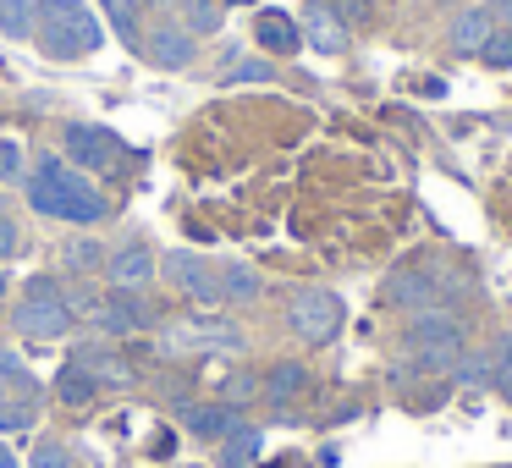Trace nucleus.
Segmentation results:
<instances>
[{
  "instance_id": "obj_37",
  "label": "nucleus",
  "mask_w": 512,
  "mask_h": 468,
  "mask_svg": "<svg viewBox=\"0 0 512 468\" xmlns=\"http://www.w3.org/2000/svg\"><path fill=\"white\" fill-rule=\"evenodd\" d=\"M0 468H17V457H12V452H6V446H0Z\"/></svg>"
},
{
  "instance_id": "obj_17",
  "label": "nucleus",
  "mask_w": 512,
  "mask_h": 468,
  "mask_svg": "<svg viewBox=\"0 0 512 468\" xmlns=\"http://www.w3.org/2000/svg\"><path fill=\"white\" fill-rule=\"evenodd\" d=\"M452 45L468 50V56H479V50L490 45V12H485V6H474V12L457 17V23H452Z\"/></svg>"
},
{
  "instance_id": "obj_11",
  "label": "nucleus",
  "mask_w": 512,
  "mask_h": 468,
  "mask_svg": "<svg viewBox=\"0 0 512 468\" xmlns=\"http://www.w3.org/2000/svg\"><path fill=\"white\" fill-rule=\"evenodd\" d=\"M105 276H111V287L138 292L149 276H155V254H149L144 243H127V248H116V254L105 259Z\"/></svg>"
},
{
  "instance_id": "obj_9",
  "label": "nucleus",
  "mask_w": 512,
  "mask_h": 468,
  "mask_svg": "<svg viewBox=\"0 0 512 468\" xmlns=\"http://www.w3.org/2000/svg\"><path fill=\"white\" fill-rule=\"evenodd\" d=\"M94 325L111 331V336H133V331H144V325H155V309L144 303V292H122V287H116L105 303H94Z\"/></svg>"
},
{
  "instance_id": "obj_32",
  "label": "nucleus",
  "mask_w": 512,
  "mask_h": 468,
  "mask_svg": "<svg viewBox=\"0 0 512 468\" xmlns=\"http://www.w3.org/2000/svg\"><path fill=\"white\" fill-rule=\"evenodd\" d=\"M501 347V369H496V391H501V397H507L512 402V342H496Z\"/></svg>"
},
{
  "instance_id": "obj_24",
  "label": "nucleus",
  "mask_w": 512,
  "mask_h": 468,
  "mask_svg": "<svg viewBox=\"0 0 512 468\" xmlns=\"http://www.w3.org/2000/svg\"><path fill=\"white\" fill-rule=\"evenodd\" d=\"M182 28H188L193 39L215 34V28H221V6H215V0H182Z\"/></svg>"
},
{
  "instance_id": "obj_13",
  "label": "nucleus",
  "mask_w": 512,
  "mask_h": 468,
  "mask_svg": "<svg viewBox=\"0 0 512 468\" xmlns=\"http://www.w3.org/2000/svg\"><path fill=\"white\" fill-rule=\"evenodd\" d=\"M303 34H309V45L320 50V56H342V50H347V28L336 23L331 6H309V17H303Z\"/></svg>"
},
{
  "instance_id": "obj_10",
  "label": "nucleus",
  "mask_w": 512,
  "mask_h": 468,
  "mask_svg": "<svg viewBox=\"0 0 512 468\" xmlns=\"http://www.w3.org/2000/svg\"><path fill=\"white\" fill-rule=\"evenodd\" d=\"M446 292L452 287H446L441 276H430V270H397V276L386 281V298L402 303V309H435Z\"/></svg>"
},
{
  "instance_id": "obj_38",
  "label": "nucleus",
  "mask_w": 512,
  "mask_h": 468,
  "mask_svg": "<svg viewBox=\"0 0 512 468\" xmlns=\"http://www.w3.org/2000/svg\"><path fill=\"white\" fill-rule=\"evenodd\" d=\"M111 6H127V12H138V0H111Z\"/></svg>"
},
{
  "instance_id": "obj_22",
  "label": "nucleus",
  "mask_w": 512,
  "mask_h": 468,
  "mask_svg": "<svg viewBox=\"0 0 512 468\" xmlns=\"http://www.w3.org/2000/svg\"><path fill=\"white\" fill-rule=\"evenodd\" d=\"M0 34L6 39L34 34V0H0Z\"/></svg>"
},
{
  "instance_id": "obj_21",
  "label": "nucleus",
  "mask_w": 512,
  "mask_h": 468,
  "mask_svg": "<svg viewBox=\"0 0 512 468\" xmlns=\"http://www.w3.org/2000/svg\"><path fill=\"white\" fill-rule=\"evenodd\" d=\"M309 386V375H303V364H276L265 375V397L270 402H287V397H298V391Z\"/></svg>"
},
{
  "instance_id": "obj_7",
  "label": "nucleus",
  "mask_w": 512,
  "mask_h": 468,
  "mask_svg": "<svg viewBox=\"0 0 512 468\" xmlns=\"http://www.w3.org/2000/svg\"><path fill=\"white\" fill-rule=\"evenodd\" d=\"M243 347V331L226 320H188L166 331V353H237Z\"/></svg>"
},
{
  "instance_id": "obj_36",
  "label": "nucleus",
  "mask_w": 512,
  "mask_h": 468,
  "mask_svg": "<svg viewBox=\"0 0 512 468\" xmlns=\"http://www.w3.org/2000/svg\"><path fill=\"white\" fill-rule=\"evenodd\" d=\"M490 12H501V17H507V23H512V0H496V6H490Z\"/></svg>"
},
{
  "instance_id": "obj_26",
  "label": "nucleus",
  "mask_w": 512,
  "mask_h": 468,
  "mask_svg": "<svg viewBox=\"0 0 512 468\" xmlns=\"http://www.w3.org/2000/svg\"><path fill=\"white\" fill-rule=\"evenodd\" d=\"M226 83H270V61H237Z\"/></svg>"
},
{
  "instance_id": "obj_3",
  "label": "nucleus",
  "mask_w": 512,
  "mask_h": 468,
  "mask_svg": "<svg viewBox=\"0 0 512 468\" xmlns=\"http://www.w3.org/2000/svg\"><path fill=\"white\" fill-rule=\"evenodd\" d=\"M408 353L419 369H435V375H441V369H457L463 364V331H457L452 314L419 309V320L408 325Z\"/></svg>"
},
{
  "instance_id": "obj_8",
  "label": "nucleus",
  "mask_w": 512,
  "mask_h": 468,
  "mask_svg": "<svg viewBox=\"0 0 512 468\" xmlns=\"http://www.w3.org/2000/svg\"><path fill=\"white\" fill-rule=\"evenodd\" d=\"M67 160L72 166H89V171H116L122 166V138L94 127V122H72L67 127Z\"/></svg>"
},
{
  "instance_id": "obj_35",
  "label": "nucleus",
  "mask_w": 512,
  "mask_h": 468,
  "mask_svg": "<svg viewBox=\"0 0 512 468\" xmlns=\"http://www.w3.org/2000/svg\"><path fill=\"white\" fill-rule=\"evenodd\" d=\"M485 56H490V61H496V67H507V61H512V34H501V39H496V34H490V45H485Z\"/></svg>"
},
{
  "instance_id": "obj_18",
  "label": "nucleus",
  "mask_w": 512,
  "mask_h": 468,
  "mask_svg": "<svg viewBox=\"0 0 512 468\" xmlns=\"http://www.w3.org/2000/svg\"><path fill=\"white\" fill-rule=\"evenodd\" d=\"M259 446H265V435L248 430V424H237V430L221 441V468H248L259 457Z\"/></svg>"
},
{
  "instance_id": "obj_39",
  "label": "nucleus",
  "mask_w": 512,
  "mask_h": 468,
  "mask_svg": "<svg viewBox=\"0 0 512 468\" xmlns=\"http://www.w3.org/2000/svg\"><path fill=\"white\" fill-rule=\"evenodd\" d=\"M0 402H6V380H0Z\"/></svg>"
},
{
  "instance_id": "obj_5",
  "label": "nucleus",
  "mask_w": 512,
  "mask_h": 468,
  "mask_svg": "<svg viewBox=\"0 0 512 468\" xmlns=\"http://www.w3.org/2000/svg\"><path fill=\"white\" fill-rule=\"evenodd\" d=\"M287 320L309 347H325L336 331H342V298L325 292V287H309V292H298V298L287 303Z\"/></svg>"
},
{
  "instance_id": "obj_25",
  "label": "nucleus",
  "mask_w": 512,
  "mask_h": 468,
  "mask_svg": "<svg viewBox=\"0 0 512 468\" xmlns=\"http://www.w3.org/2000/svg\"><path fill=\"white\" fill-rule=\"evenodd\" d=\"M39 408L34 402H0V435H17V430H34Z\"/></svg>"
},
{
  "instance_id": "obj_6",
  "label": "nucleus",
  "mask_w": 512,
  "mask_h": 468,
  "mask_svg": "<svg viewBox=\"0 0 512 468\" xmlns=\"http://www.w3.org/2000/svg\"><path fill=\"white\" fill-rule=\"evenodd\" d=\"M160 276L177 292H188L193 303H221V276H215L199 254H188V248H171V254L160 259Z\"/></svg>"
},
{
  "instance_id": "obj_12",
  "label": "nucleus",
  "mask_w": 512,
  "mask_h": 468,
  "mask_svg": "<svg viewBox=\"0 0 512 468\" xmlns=\"http://www.w3.org/2000/svg\"><path fill=\"white\" fill-rule=\"evenodd\" d=\"M144 50H149L155 67L177 72V67H188V61H193V34H188V28H177V23H160L155 34L144 39Z\"/></svg>"
},
{
  "instance_id": "obj_23",
  "label": "nucleus",
  "mask_w": 512,
  "mask_h": 468,
  "mask_svg": "<svg viewBox=\"0 0 512 468\" xmlns=\"http://www.w3.org/2000/svg\"><path fill=\"white\" fill-rule=\"evenodd\" d=\"M221 298H226V303H254V298H259V276H254L248 265L221 270Z\"/></svg>"
},
{
  "instance_id": "obj_28",
  "label": "nucleus",
  "mask_w": 512,
  "mask_h": 468,
  "mask_svg": "<svg viewBox=\"0 0 512 468\" xmlns=\"http://www.w3.org/2000/svg\"><path fill=\"white\" fill-rule=\"evenodd\" d=\"M72 270H100L105 265V254H100V243H72Z\"/></svg>"
},
{
  "instance_id": "obj_15",
  "label": "nucleus",
  "mask_w": 512,
  "mask_h": 468,
  "mask_svg": "<svg viewBox=\"0 0 512 468\" xmlns=\"http://www.w3.org/2000/svg\"><path fill=\"white\" fill-rule=\"evenodd\" d=\"M72 364H78L83 375L94 380V386H133V369H127L116 353H105V347H83Z\"/></svg>"
},
{
  "instance_id": "obj_27",
  "label": "nucleus",
  "mask_w": 512,
  "mask_h": 468,
  "mask_svg": "<svg viewBox=\"0 0 512 468\" xmlns=\"http://www.w3.org/2000/svg\"><path fill=\"white\" fill-rule=\"evenodd\" d=\"M221 391H226V402H248V397H254V391H259V380H254V375H248V369H237V375H232V380H226V386H221Z\"/></svg>"
},
{
  "instance_id": "obj_30",
  "label": "nucleus",
  "mask_w": 512,
  "mask_h": 468,
  "mask_svg": "<svg viewBox=\"0 0 512 468\" xmlns=\"http://www.w3.org/2000/svg\"><path fill=\"white\" fill-rule=\"evenodd\" d=\"M0 380H17V386H23V391H34V380H28L23 358H12V353H0Z\"/></svg>"
},
{
  "instance_id": "obj_20",
  "label": "nucleus",
  "mask_w": 512,
  "mask_h": 468,
  "mask_svg": "<svg viewBox=\"0 0 512 468\" xmlns=\"http://www.w3.org/2000/svg\"><path fill=\"white\" fill-rule=\"evenodd\" d=\"M94 391H100V386H94V380L83 375L78 364H61V375H56V397L67 402V408H83V402H94Z\"/></svg>"
},
{
  "instance_id": "obj_34",
  "label": "nucleus",
  "mask_w": 512,
  "mask_h": 468,
  "mask_svg": "<svg viewBox=\"0 0 512 468\" xmlns=\"http://www.w3.org/2000/svg\"><path fill=\"white\" fill-rule=\"evenodd\" d=\"M17 248H23V237H17V221H12V215H0V259H12Z\"/></svg>"
},
{
  "instance_id": "obj_4",
  "label": "nucleus",
  "mask_w": 512,
  "mask_h": 468,
  "mask_svg": "<svg viewBox=\"0 0 512 468\" xmlns=\"http://www.w3.org/2000/svg\"><path fill=\"white\" fill-rule=\"evenodd\" d=\"M72 320L78 314L67 309V298H61V281L56 276H34L23 292V303H17V331L23 336H39V342H50V336H67Z\"/></svg>"
},
{
  "instance_id": "obj_40",
  "label": "nucleus",
  "mask_w": 512,
  "mask_h": 468,
  "mask_svg": "<svg viewBox=\"0 0 512 468\" xmlns=\"http://www.w3.org/2000/svg\"><path fill=\"white\" fill-rule=\"evenodd\" d=\"M0 292H6V276H0Z\"/></svg>"
},
{
  "instance_id": "obj_16",
  "label": "nucleus",
  "mask_w": 512,
  "mask_h": 468,
  "mask_svg": "<svg viewBox=\"0 0 512 468\" xmlns=\"http://www.w3.org/2000/svg\"><path fill=\"white\" fill-rule=\"evenodd\" d=\"M254 34H259V45L265 50H276V56H292V50H298V28H292V17H281V12H265L254 23Z\"/></svg>"
},
{
  "instance_id": "obj_2",
  "label": "nucleus",
  "mask_w": 512,
  "mask_h": 468,
  "mask_svg": "<svg viewBox=\"0 0 512 468\" xmlns=\"http://www.w3.org/2000/svg\"><path fill=\"white\" fill-rule=\"evenodd\" d=\"M34 34L39 45H45V56L56 61H78V56H94V50L105 45V23L94 17V6H83V0H34Z\"/></svg>"
},
{
  "instance_id": "obj_29",
  "label": "nucleus",
  "mask_w": 512,
  "mask_h": 468,
  "mask_svg": "<svg viewBox=\"0 0 512 468\" xmlns=\"http://www.w3.org/2000/svg\"><path fill=\"white\" fill-rule=\"evenodd\" d=\"M0 177H6V182L23 177V149H17V144H0Z\"/></svg>"
},
{
  "instance_id": "obj_31",
  "label": "nucleus",
  "mask_w": 512,
  "mask_h": 468,
  "mask_svg": "<svg viewBox=\"0 0 512 468\" xmlns=\"http://www.w3.org/2000/svg\"><path fill=\"white\" fill-rule=\"evenodd\" d=\"M34 468H67V446H61V441H45V446L34 452Z\"/></svg>"
},
{
  "instance_id": "obj_1",
  "label": "nucleus",
  "mask_w": 512,
  "mask_h": 468,
  "mask_svg": "<svg viewBox=\"0 0 512 468\" xmlns=\"http://www.w3.org/2000/svg\"><path fill=\"white\" fill-rule=\"evenodd\" d=\"M28 204L39 215H50V221H72V226H94L105 215V199L94 193V182L67 155L39 160V171L28 177Z\"/></svg>"
},
{
  "instance_id": "obj_33",
  "label": "nucleus",
  "mask_w": 512,
  "mask_h": 468,
  "mask_svg": "<svg viewBox=\"0 0 512 468\" xmlns=\"http://www.w3.org/2000/svg\"><path fill=\"white\" fill-rule=\"evenodd\" d=\"M105 6H111V0H105ZM111 23H116V34L138 50V28H133V12H127V6H111Z\"/></svg>"
},
{
  "instance_id": "obj_19",
  "label": "nucleus",
  "mask_w": 512,
  "mask_h": 468,
  "mask_svg": "<svg viewBox=\"0 0 512 468\" xmlns=\"http://www.w3.org/2000/svg\"><path fill=\"white\" fill-rule=\"evenodd\" d=\"M496 369H501V347H485V353H468L457 364V380L463 386H496Z\"/></svg>"
},
{
  "instance_id": "obj_14",
  "label": "nucleus",
  "mask_w": 512,
  "mask_h": 468,
  "mask_svg": "<svg viewBox=\"0 0 512 468\" xmlns=\"http://www.w3.org/2000/svg\"><path fill=\"white\" fill-rule=\"evenodd\" d=\"M182 424H188L199 441H226V435H232L243 419H237L232 402H221V408H182Z\"/></svg>"
}]
</instances>
